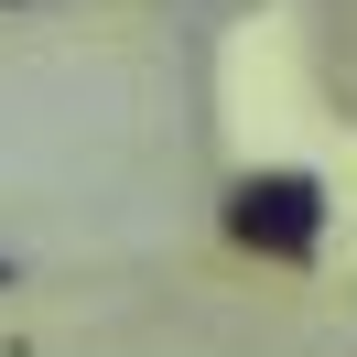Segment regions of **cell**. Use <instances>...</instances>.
<instances>
[{
  "label": "cell",
  "mask_w": 357,
  "mask_h": 357,
  "mask_svg": "<svg viewBox=\"0 0 357 357\" xmlns=\"http://www.w3.org/2000/svg\"><path fill=\"white\" fill-rule=\"evenodd\" d=\"M227 238L260 260H314L325 249V184L314 174H249L227 195Z\"/></svg>",
  "instance_id": "6da1fadb"
},
{
  "label": "cell",
  "mask_w": 357,
  "mask_h": 357,
  "mask_svg": "<svg viewBox=\"0 0 357 357\" xmlns=\"http://www.w3.org/2000/svg\"><path fill=\"white\" fill-rule=\"evenodd\" d=\"M0 292H11V260H0Z\"/></svg>",
  "instance_id": "7a4b0ae2"
}]
</instances>
